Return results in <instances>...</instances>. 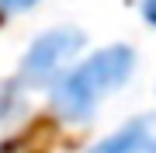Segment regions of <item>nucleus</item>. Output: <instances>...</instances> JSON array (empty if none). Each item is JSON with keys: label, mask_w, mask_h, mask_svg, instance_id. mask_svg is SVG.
I'll use <instances>...</instances> for the list:
<instances>
[{"label": "nucleus", "mask_w": 156, "mask_h": 153, "mask_svg": "<svg viewBox=\"0 0 156 153\" xmlns=\"http://www.w3.org/2000/svg\"><path fill=\"white\" fill-rule=\"evenodd\" d=\"M135 73V49L132 46H104L90 52L83 63L69 66L52 84V111L62 122L83 125L97 115V108L118 94Z\"/></svg>", "instance_id": "obj_1"}, {"label": "nucleus", "mask_w": 156, "mask_h": 153, "mask_svg": "<svg viewBox=\"0 0 156 153\" xmlns=\"http://www.w3.org/2000/svg\"><path fill=\"white\" fill-rule=\"evenodd\" d=\"M83 31L73 24H59V28L42 31L38 38L28 46L21 56V84L28 87H52L56 80L69 70V63L76 59V52L83 49Z\"/></svg>", "instance_id": "obj_2"}, {"label": "nucleus", "mask_w": 156, "mask_h": 153, "mask_svg": "<svg viewBox=\"0 0 156 153\" xmlns=\"http://www.w3.org/2000/svg\"><path fill=\"white\" fill-rule=\"evenodd\" d=\"M87 153H156V118L135 115V118L122 122L115 132L101 136Z\"/></svg>", "instance_id": "obj_3"}, {"label": "nucleus", "mask_w": 156, "mask_h": 153, "mask_svg": "<svg viewBox=\"0 0 156 153\" xmlns=\"http://www.w3.org/2000/svg\"><path fill=\"white\" fill-rule=\"evenodd\" d=\"M35 4H38V0H0V14H24V11H31Z\"/></svg>", "instance_id": "obj_4"}, {"label": "nucleus", "mask_w": 156, "mask_h": 153, "mask_svg": "<svg viewBox=\"0 0 156 153\" xmlns=\"http://www.w3.org/2000/svg\"><path fill=\"white\" fill-rule=\"evenodd\" d=\"M11 108H14V94L7 91V87H0V122L11 115Z\"/></svg>", "instance_id": "obj_5"}, {"label": "nucleus", "mask_w": 156, "mask_h": 153, "mask_svg": "<svg viewBox=\"0 0 156 153\" xmlns=\"http://www.w3.org/2000/svg\"><path fill=\"white\" fill-rule=\"evenodd\" d=\"M142 17L156 28V0H142Z\"/></svg>", "instance_id": "obj_6"}]
</instances>
